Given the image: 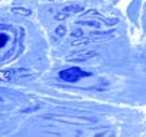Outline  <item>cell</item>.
<instances>
[{"mask_svg":"<svg viewBox=\"0 0 146 137\" xmlns=\"http://www.w3.org/2000/svg\"><path fill=\"white\" fill-rule=\"evenodd\" d=\"M90 74L86 72V71H81L80 68H68V69L65 71H61L59 72V77H61L62 80L68 81V83H77L80 81L81 78H84V77H89Z\"/></svg>","mask_w":146,"mask_h":137,"instance_id":"6da1fadb","label":"cell"}]
</instances>
